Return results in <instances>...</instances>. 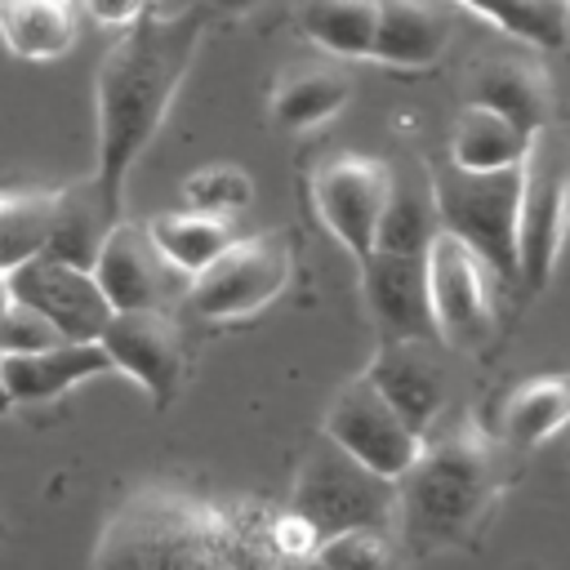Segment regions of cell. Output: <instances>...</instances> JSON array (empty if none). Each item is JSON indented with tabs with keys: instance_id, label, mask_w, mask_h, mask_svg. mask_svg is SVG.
Listing matches in <instances>:
<instances>
[{
	"instance_id": "1",
	"label": "cell",
	"mask_w": 570,
	"mask_h": 570,
	"mask_svg": "<svg viewBox=\"0 0 570 570\" xmlns=\"http://www.w3.org/2000/svg\"><path fill=\"white\" fill-rule=\"evenodd\" d=\"M209 13L205 0L183 13H138L98 62V165L89 178L116 218H125V178L160 134L196 62Z\"/></svg>"
},
{
	"instance_id": "2",
	"label": "cell",
	"mask_w": 570,
	"mask_h": 570,
	"mask_svg": "<svg viewBox=\"0 0 570 570\" xmlns=\"http://www.w3.org/2000/svg\"><path fill=\"white\" fill-rule=\"evenodd\" d=\"M267 503H214L174 485L134 490L102 525L94 566H276Z\"/></svg>"
},
{
	"instance_id": "3",
	"label": "cell",
	"mask_w": 570,
	"mask_h": 570,
	"mask_svg": "<svg viewBox=\"0 0 570 570\" xmlns=\"http://www.w3.org/2000/svg\"><path fill=\"white\" fill-rule=\"evenodd\" d=\"M503 494L499 445L476 423L423 432L414 463L396 476V530L414 548L468 543Z\"/></svg>"
},
{
	"instance_id": "4",
	"label": "cell",
	"mask_w": 570,
	"mask_h": 570,
	"mask_svg": "<svg viewBox=\"0 0 570 570\" xmlns=\"http://www.w3.org/2000/svg\"><path fill=\"white\" fill-rule=\"evenodd\" d=\"M289 508L303 512L316 525L321 539L338 534V530H387L392 534V525H396V481L365 468L338 441H330L321 432L316 445L298 463Z\"/></svg>"
},
{
	"instance_id": "5",
	"label": "cell",
	"mask_w": 570,
	"mask_h": 570,
	"mask_svg": "<svg viewBox=\"0 0 570 570\" xmlns=\"http://www.w3.org/2000/svg\"><path fill=\"white\" fill-rule=\"evenodd\" d=\"M570 240V134L552 120L530 134L521 156V205H517V267L521 285L543 289Z\"/></svg>"
},
{
	"instance_id": "6",
	"label": "cell",
	"mask_w": 570,
	"mask_h": 570,
	"mask_svg": "<svg viewBox=\"0 0 570 570\" xmlns=\"http://www.w3.org/2000/svg\"><path fill=\"white\" fill-rule=\"evenodd\" d=\"M432 196L441 227L468 240L503 285L521 281L517 267V205H521V165L512 169H463L445 165L432 174Z\"/></svg>"
},
{
	"instance_id": "7",
	"label": "cell",
	"mask_w": 570,
	"mask_h": 570,
	"mask_svg": "<svg viewBox=\"0 0 570 570\" xmlns=\"http://www.w3.org/2000/svg\"><path fill=\"white\" fill-rule=\"evenodd\" d=\"M499 272L454 232H436L428 245V298H432V325L436 338L454 352H476L490 343L499 307Z\"/></svg>"
},
{
	"instance_id": "8",
	"label": "cell",
	"mask_w": 570,
	"mask_h": 570,
	"mask_svg": "<svg viewBox=\"0 0 570 570\" xmlns=\"http://www.w3.org/2000/svg\"><path fill=\"white\" fill-rule=\"evenodd\" d=\"M289 285V245L276 232L236 236L187 281V307L200 321H240L263 312Z\"/></svg>"
},
{
	"instance_id": "9",
	"label": "cell",
	"mask_w": 570,
	"mask_h": 570,
	"mask_svg": "<svg viewBox=\"0 0 570 570\" xmlns=\"http://www.w3.org/2000/svg\"><path fill=\"white\" fill-rule=\"evenodd\" d=\"M321 432L330 441H338L352 459H361L365 468H374L392 481L414 463V454L423 445V432H414L401 419V410L374 387V379L365 370L334 392V401L321 419Z\"/></svg>"
},
{
	"instance_id": "10",
	"label": "cell",
	"mask_w": 570,
	"mask_h": 570,
	"mask_svg": "<svg viewBox=\"0 0 570 570\" xmlns=\"http://www.w3.org/2000/svg\"><path fill=\"white\" fill-rule=\"evenodd\" d=\"M392 191V169L374 156H330L312 178L316 218L338 236V245L361 258L379 240V218Z\"/></svg>"
},
{
	"instance_id": "11",
	"label": "cell",
	"mask_w": 570,
	"mask_h": 570,
	"mask_svg": "<svg viewBox=\"0 0 570 570\" xmlns=\"http://www.w3.org/2000/svg\"><path fill=\"white\" fill-rule=\"evenodd\" d=\"M98 343L107 347L111 365L125 370L156 405H169L183 387L187 352H183V330L169 316V307H125L111 312L102 325Z\"/></svg>"
},
{
	"instance_id": "12",
	"label": "cell",
	"mask_w": 570,
	"mask_h": 570,
	"mask_svg": "<svg viewBox=\"0 0 570 570\" xmlns=\"http://www.w3.org/2000/svg\"><path fill=\"white\" fill-rule=\"evenodd\" d=\"M94 276L111 303V312L125 307H174V298H187V272L174 267L165 258V249L151 240L147 223H129L120 218L98 258H94Z\"/></svg>"
},
{
	"instance_id": "13",
	"label": "cell",
	"mask_w": 570,
	"mask_h": 570,
	"mask_svg": "<svg viewBox=\"0 0 570 570\" xmlns=\"http://www.w3.org/2000/svg\"><path fill=\"white\" fill-rule=\"evenodd\" d=\"M4 276H9L13 298L45 312L62 330V338H98L102 325L111 321V303L89 267H76L53 254H31Z\"/></svg>"
},
{
	"instance_id": "14",
	"label": "cell",
	"mask_w": 570,
	"mask_h": 570,
	"mask_svg": "<svg viewBox=\"0 0 570 570\" xmlns=\"http://www.w3.org/2000/svg\"><path fill=\"white\" fill-rule=\"evenodd\" d=\"M361 263V294L379 338H436L428 298V254L374 245Z\"/></svg>"
},
{
	"instance_id": "15",
	"label": "cell",
	"mask_w": 570,
	"mask_h": 570,
	"mask_svg": "<svg viewBox=\"0 0 570 570\" xmlns=\"http://www.w3.org/2000/svg\"><path fill=\"white\" fill-rule=\"evenodd\" d=\"M365 374L414 432H432L445 410V370L428 352V338H379V352Z\"/></svg>"
},
{
	"instance_id": "16",
	"label": "cell",
	"mask_w": 570,
	"mask_h": 570,
	"mask_svg": "<svg viewBox=\"0 0 570 570\" xmlns=\"http://www.w3.org/2000/svg\"><path fill=\"white\" fill-rule=\"evenodd\" d=\"M116 370L107 347L98 338H62L53 347L40 352H22V356H0V383L9 387L13 405H40L53 401L62 392H71L85 379H98Z\"/></svg>"
},
{
	"instance_id": "17",
	"label": "cell",
	"mask_w": 570,
	"mask_h": 570,
	"mask_svg": "<svg viewBox=\"0 0 570 570\" xmlns=\"http://www.w3.org/2000/svg\"><path fill=\"white\" fill-rule=\"evenodd\" d=\"M468 102H485V107L503 111L508 120H517L521 129L534 134V129H543L552 120L557 89H552V76L539 62L503 53V58H485V62L472 67Z\"/></svg>"
},
{
	"instance_id": "18",
	"label": "cell",
	"mask_w": 570,
	"mask_h": 570,
	"mask_svg": "<svg viewBox=\"0 0 570 570\" xmlns=\"http://www.w3.org/2000/svg\"><path fill=\"white\" fill-rule=\"evenodd\" d=\"M450 45V18L436 0H379L374 62L419 71L432 67Z\"/></svg>"
},
{
	"instance_id": "19",
	"label": "cell",
	"mask_w": 570,
	"mask_h": 570,
	"mask_svg": "<svg viewBox=\"0 0 570 570\" xmlns=\"http://www.w3.org/2000/svg\"><path fill=\"white\" fill-rule=\"evenodd\" d=\"M116 223L120 218L98 196L94 178H76L67 187H53V223H49V240L40 254H53V258H67V263L94 272V258H98V249Z\"/></svg>"
},
{
	"instance_id": "20",
	"label": "cell",
	"mask_w": 570,
	"mask_h": 570,
	"mask_svg": "<svg viewBox=\"0 0 570 570\" xmlns=\"http://www.w3.org/2000/svg\"><path fill=\"white\" fill-rule=\"evenodd\" d=\"M530 147V129L485 102H468L450 129V160L463 169H512Z\"/></svg>"
},
{
	"instance_id": "21",
	"label": "cell",
	"mask_w": 570,
	"mask_h": 570,
	"mask_svg": "<svg viewBox=\"0 0 570 570\" xmlns=\"http://www.w3.org/2000/svg\"><path fill=\"white\" fill-rule=\"evenodd\" d=\"M0 36L18 58H62L76 45V9L71 0H0Z\"/></svg>"
},
{
	"instance_id": "22",
	"label": "cell",
	"mask_w": 570,
	"mask_h": 570,
	"mask_svg": "<svg viewBox=\"0 0 570 570\" xmlns=\"http://www.w3.org/2000/svg\"><path fill=\"white\" fill-rule=\"evenodd\" d=\"M352 98V80L338 67H289L272 89V120L281 129H312L338 116Z\"/></svg>"
},
{
	"instance_id": "23",
	"label": "cell",
	"mask_w": 570,
	"mask_h": 570,
	"mask_svg": "<svg viewBox=\"0 0 570 570\" xmlns=\"http://www.w3.org/2000/svg\"><path fill=\"white\" fill-rule=\"evenodd\" d=\"M147 232L165 249V258L174 267H183L187 276H196L205 263H214L240 236L236 232V214H205V209L156 214V218H147Z\"/></svg>"
},
{
	"instance_id": "24",
	"label": "cell",
	"mask_w": 570,
	"mask_h": 570,
	"mask_svg": "<svg viewBox=\"0 0 570 570\" xmlns=\"http://www.w3.org/2000/svg\"><path fill=\"white\" fill-rule=\"evenodd\" d=\"M298 27L312 45L338 58H370L379 31V0H303Z\"/></svg>"
},
{
	"instance_id": "25",
	"label": "cell",
	"mask_w": 570,
	"mask_h": 570,
	"mask_svg": "<svg viewBox=\"0 0 570 570\" xmlns=\"http://www.w3.org/2000/svg\"><path fill=\"white\" fill-rule=\"evenodd\" d=\"M570 423V374L525 379L503 401V436L512 445H543Z\"/></svg>"
},
{
	"instance_id": "26",
	"label": "cell",
	"mask_w": 570,
	"mask_h": 570,
	"mask_svg": "<svg viewBox=\"0 0 570 570\" xmlns=\"http://www.w3.org/2000/svg\"><path fill=\"white\" fill-rule=\"evenodd\" d=\"M436 232H441V214H436V196H432V174L428 178H396L392 174V191H387L374 245L428 254Z\"/></svg>"
},
{
	"instance_id": "27",
	"label": "cell",
	"mask_w": 570,
	"mask_h": 570,
	"mask_svg": "<svg viewBox=\"0 0 570 570\" xmlns=\"http://www.w3.org/2000/svg\"><path fill=\"white\" fill-rule=\"evenodd\" d=\"M49 223H53V191L45 187L0 191V272L45 249Z\"/></svg>"
},
{
	"instance_id": "28",
	"label": "cell",
	"mask_w": 570,
	"mask_h": 570,
	"mask_svg": "<svg viewBox=\"0 0 570 570\" xmlns=\"http://www.w3.org/2000/svg\"><path fill=\"white\" fill-rule=\"evenodd\" d=\"M503 36H517L539 49H557L570 36V9L561 0H459Z\"/></svg>"
},
{
	"instance_id": "29",
	"label": "cell",
	"mask_w": 570,
	"mask_h": 570,
	"mask_svg": "<svg viewBox=\"0 0 570 570\" xmlns=\"http://www.w3.org/2000/svg\"><path fill=\"white\" fill-rule=\"evenodd\" d=\"M249 196H254V187L240 165H205L183 183L187 209H205V214H240L249 205Z\"/></svg>"
},
{
	"instance_id": "30",
	"label": "cell",
	"mask_w": 570,
	"mask_h": 570,
	"mask_svg": "<svg viewBox=\"0 0 570 570\" xmlns=\"http://www.w3.org/2000/svg\"><path fill=\"white\" fill-rule=\"evenodd\" d=\"M53 343H62V330L45 312H36L31 303L9 298V307L0 312V356L40 352V347H53Z\"/></svg>"
},
{
	"instance_id": "31",
	"label": "cell",
	"mask_w": 570,
	"mask_h": 570,
	"mask_svg": "<svg viewBox=\"0 0 570 570\" xmlns=\"http://www.w3.org/2000/svg\"><path fill=\"white\" fill-rule=\"evenodd\" d=\"M316 561L325 566H383L392 561L387 530H338L316 543Z\"/></svg>"
},
{
	"instance_id": "32",
	"label": "cell",
	"mask_w": 570,
	"mask_h": 570,
	"mask_svg": "<svg viewBox=\"0 0 570 570\" xmlns=\"http://www.w3.org/2000/svg\"><path fill=\"white\" fill-rule=\"evenodd\" d=\"M147 0H85V9L98 18V22H111V27H129L138 13H142Z\"/></svg>"
},
{
	"instance_id": "33",
	"label": "cell",
	"mask_w": 570,
	"mask_h": 570,
	"mask_svg": "<svg viewBox=\"0 0 570 570\" xmlns=\"http://www.w3.org/2000/svg\"><path fill=\"white\" fill-rule=\"evenodd\" d=\"M214 13H249V9H258L263 0H205Z\"/></svg>"
},
{
	"instance_id": "34",
	"label": "cell",
	"mask_w": 570,
	"mask_h": 570,
	"mask_svg": "<svg viewBox=\"0 0 570 570\" xmlns=\"http://www.w3.org/2000/svg\"><path fill=\"white\" fill-rule=\"evenodd\" d=\"M9 298H13V289H9V276H4V272H0V312H4V307H9Z\"/></svg>"
},
{
	"instance_id": "35",
	"label": "cell",
	"mask_w": 570,
	"mask_h": 570,
	"mask_svg": "<svg viewBox=\"0 0 570 570\" xmlns=\"http://www.w3.org/2000/svg\"><path fill=\"white\" fill-rule=\"evenodd\" d=\"M561 4H566V9H570V0H561Z\"/></svg>"
}]
</instances>
